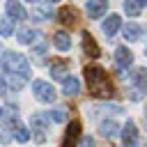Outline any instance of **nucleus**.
Returning <instances> with one entry per match:
<instances>
[{"label": "nucleus", "mask_w": 147, "mask_h": 147, "mask_svg": "<svg viewBox=\"0 0 147 147\" xmlns=\"http://www.w3.org/2000/svg\"><path fill=\"white\" fill-rule=\"evenodd\" d=\"M119 25H122V18H119L117 14H110V18L103 21V32H106L108 37H115V32L119 30Z\"/></svg>", "instance_id": "13"}, {"label": "nucleus", "mask_w": 147, "mask_h": 147, "mask_svg": "<svg viewBox=\"0 0 147 147\" xmlns=\"http://www.w3.org/2000/svg\"><path fill=\"white\" fill-rule=\"evenodd\" d=\"M140 5H142V7H147V0H140Z\"/></svg>", "instance_id": "28"}, {"label": "nucleus", "mask_w": 147, "mask_h": 147, "mask_svg": "<svg viewBox=\"0 0 147 147\" xmlns=\"http://www.w3.org/2000/svg\"><path fill=\"white\" fill-rule=\"evenodd\" d=\"M32 129H34V140L37 142H44L46 140V136H44V129H46V115H41V113H37V115H32Z\"/></svg>", "instance_id": "9"}, {"label": "nucleus", "mask_w": 147, "mask_h": 147, "mask_svg": "<svg viewBox=\"0 0 147 147\" xmlns=\"http://www.w3.org/2000/svg\"><path fill=\"white\" fill-rule=\"evenodd\" d=\"M0 67H2V71H5L7 76H18V78H23V80L30 78V64H28L25 55H21V53H14V51L2 53Z\"/></svg>", "instance_id": "2"}, {"label": "nucleus", "mask_w": 147, "mask_h": 147, "mask_svg": "<svg viewBox=\"0 0 147 147\" xmlns=\"http://www.w3.org/2000/svg\"><path fill=\"white\" fill-rule=\"evenodd\" d=\"M80 147H94V140H92V138H83Z\"/></svg>", "instance_id": "26"}, {"label": "nucleus", "mask_w": 147, "mask_h": 147, "mask_svg": "<svg viewBox=\"0 0 147 147\" xmlns=\"http://www.w3.org/2000/svg\"><path fill=\"white\" fill-rule=\"evenodd\" d=\"M48 2H55V0H48Z\"/></svg>", "instance_id": "31"}, {"label": "nucleus", "mask_w": 147, "mask_h": 147, "mask_svg": "<svg viewBox=\"0 0 147 147\" xmlns=\"http://www.w3.org/2000/svg\"><path fill=\"white\" fill-rule=\"evenodd\" d=\"M57 21L64 25V28H74L78 25V9L71 7V5H64L57 9Z\"/></svg>", "instance_id": "4"}, {"label": "nucleus", "mask_w": 147, "mask_h": 147, "mask_svg": "<svg viewBox=\"0 0 147 147\" xmlns=\"http://www.w3.org/2000/svg\"><path fill=\"white\" fill-rule=\"evenodd\" d=\"M67 71H69V62L67 60H55L51 64V76L55 80H64L67 78Z\"/></svg>", "instance_id": "12"}, {"label": "nucleus", "mask_w": 147, "mask_h": 147, "mask_svg": "<svg viewBox=\"0 0 147 147\" xmlns=\"http://www.w3.org/2000/svg\"><path fill=\"white\" fill-rule=\"evenodd\" d=\"M122 140L124 147H138V129L133 122H126V126L122 129Z\"/></svg>", "instance_id": "8"}, {"label": "nucleus", "mask_w": 147, "mask_h": 147, "mask_svg": "<svg viewBox=\"0 0 147 147\" xmlns=\"http://www.w3.org/2000/svg\"><path fill=\"white\" fill-rule=\"evenodd\" d=\"M85 9H87V16H90V18H99V16L106 14V9H108V0H87Z\"/></svg>", "instance_id": "7"}, {"label": "nucleus", "mask_w": 147, "mask_h": 147, "mask_svg": "<svg viewBox=\"0 0 147 147\" xmlns=\"http://www.w3.org/2000/svg\"><path fill=\"white\" fill-rule=\"evenodd\" d=\"M117 131H119V126H117L115 122H110V119L101 122V136H106V138H115Z\"/></svg>", "instance_id": "20"}, {"label": "nucleus", "mask_w": 147, "mask_h": 147, "mask_svg": "<svg viewBox=\"0 0 147 147\" xmlns=\"http://www.w3.org/2000/svg\"><path fill=\"white\" fill-rule=\"evenodd\" d=\"M83 74H85L87 90H90V94H92L94 99H110V96L115 94V85H113L110 76H108L101 67H96V64H87Z\"/></svg>", "instance_id": "1"}, {"label": "nucleus", "mask_w": 147, "mask_h": 147, "mask_svg": "<svg viewBox=\"0 0 147 147\" xmlns=\"http://www.w3.org/2000/svg\"><path fill=\"white\" fill-rule=\"evenodd\" d=\"M11 138H16L18 142H25V140L30 138V133H28V129H25L21 122H14V124H11Z\"/></svg>", "instance_id": "18"}, {"label": "nucleus", "mask_w": 147, "mask_h": 147, "mask_svg": "<svg viewBox=\"0 0 147 147\" xmlns=\"http://www.w3.org/2000/svg\"><path fill=\"white\" fill-rule=\"evenodd\" d=\"M115 62L119 69H129L133 64V53L126 46H119V48H115Z\"/></svg>", "instance_id": "6"}, {"label": "nucleus", "mask_w": 147, "mask_h": 147, "mask_svg": "<svg viewBox=\"0 0 147 147\" xmlns=\"http://www.w3.org/2000/svg\"><path fill=\"white\" fill-rule=\"evenodd\" d=\"M2 90H5V83H2V78H0V94H2Z\"/></svg>", "instance_id": "27"}, {"label": "nucleus", "mask_w": 147, "mask_h": 147, "mask_svg": "<svg viewBox=\"0 0 147 147\" xmlns=\"http://www.w3.org/2000/svg\"><path fill=\"white\" fill-rule=\"evenodd\" d=\"M14 32V18L7 16V18H0V34L2 37H11Z\"/></svg>", "instance_id": "22"}, {"label": "nucleus", "mask_w": 147, "mask_h": 147, "mask_svg": "<svg viewBox=\"0 0 147 147\" xmlns=\"http://www.w3.org/2000/svg\"><path fill=\"white\" fill-rule=\"evenodd\" d=\"M145 129H147V113H145Z\"/></svg>", "instance_id": "29"}, {"label": "nucleus", "mask_w": 147, "mask_h": 147, "mask_svg": "<svg viewBox=\"0 0 147 147\" xmlns=\"http://www.w3.org/2000/svg\"><path fill=\"white\" fill-rule=\"evenodd\" d=\"M145 53H147V46H145Z\"/></svg>", "instance_id": "33"}, {"label": "nucleus", "mask_w": 147, "mask_h": 147, "mask_svg": "<svg viewBox=\"0 0 147 147\" xmlns=\"http://www.w3.org/2000/svg\"><path fill=\"white\" fill-rule=\"evenodd\" d=\"M83 51H85V55H90V57H99V55H101V48H99V44L92 39L90 32H83Z\"/></svg>", "instance_id": "11"}, {"label": "nucleus", "mask_w": 147, "mask_h": 147, "mask_svg": "<svg viewBox=\"0 0 147 147\" xmlns=\"http://www.w3.org/2000/svg\"><path fill=\"white\" fill-rule=\"evenodd\" d=\"M39 34L34 32V30H30V28H21L18 30V44H34V39H37Z\"/></svg>", "instance_id": "19"}, {"label": "nucleus", "mask_w": 147, "mask_h": 147, "mask_svg": "<svg viewBox=\"0 0 147 147\" xmlns=\"http://www.w3.org/2000/svg\"><path fill=\"white\" fill-rule=\"evenodd\" d=\"M7 14L14 21H25L28 18V11H25L23 5H18V0H7Z\"/></svg>", "instance_id": "10"}, {"label": "nucleus", "mask_w": 147, "mask_h": 147, "mask_svg": "<svg viewBox=\"0 0 147 147\" xmlns=\"http://www.w3.org/2000/svg\"><path fill=\"white\" fill-rule=\"evenodd\" d=\"M62 92H64L67 96H76V94L80 92V83H78L74 76H67V78L62 80Z\"/></svg>", "instance_id": "14"}, {"label": "nucleus", "mask_w": 147, "mask_h": 147, "mask_svg": "<svg viewBox=\"0 0 147 147\" xmlns=\"http://www.w3.org/2000/svg\"><path fill=\"white\" fill-rule=\"evenodd\" d=\"M32 92H34V96H37L39 101H44V103H53V101H55V87H53L51 83H46V80H34V83H32Z\"/></svg>", "instance_id": "3"}, {"label": "nucleus", "mask_w": 147, "mask_h": 147, "mask_svg": "<svg viewBox=\"0 0 147 147\" xmlns=\"http://www.w3.org/2000/svg\"><path fill=\"white\" fill-rule=\"evenodd\" d=\"M78 140H80V122L74 119V122H69V126L64 131L62 147H78Z\"/></svg>", "instance_id": "5"}, {"label": "nucleus", "mask_w": 147, "mask_h": 147, "mask_svg": "<svg viewBox=\"0 0 147 147\" xmlns=\"http://www.w3.org/2000/svg\"><path fill=\"white\" fill-rule=\"evenodd\" d=\"M9 140H11V133H9V129L0 126V145H7Z\"/></svg>", "instance_id": "25"}, {"label": "nucleus", "mask_w": 147, "mask_h": 147, "mask_svg": "<svg viewBox=\"0 0 147 147\" xmlns=\"http://www.w3.org/2000/svg\"><path fill=\"white\" fill-rule=\"evenodd\" d=\"M122 32H124V39H129V41H136V39L142 37V28L138 23H126Z\"/></svg>", "instance_id": "15"}, {"label": "nucleus", "mask_w": 147, "mask_h": 147, "mask_svg": "<svg viewBox=\"0 0 147 147\" xmlns=\"http://www.w3.org/2000/svg\"><path fill=\"white\" fill-rule=\"evenodd\" d=\"M48 18H53V7H51V2L37 5V7H34V21H48Z\"/></svg>", "instance_id": "16"}, {"label": "nucleus", "mask_w": 147, "mask_h": 147, "mask_svg": "<svg viewBox=\"0 0 147 147\" xmlns=\"http://www.w3.org/2000/svg\"><path fill=\"white\" fill-rule=\"evenodd\" d=\"M124 11H126L129 16H138V14L142 11L140 0H124Z\"/></svg>", "instance_id": "21"}, {"label": "nucleus", "mask_w": 147, "mask_h": 147, "mask_svg": "<svg viewBox=\"0 0 147 147\" xmlns=\"http://www.w3.org/2000/svg\"><path fill=\"white\" fill-rule=\"evenodd\" d=\"M0 117H2V108H0Z\"/></svg>", "instance_id": "30"}, {"label": "nucleus", "mask_w": 147, "mask_h": 147, "mask_svg": "<svg viewBox=\"0 0 147 147\" xmlns=\"http://www.w3.org/2000/svg\"><path fill=\"white\" fill-rule=\"evenodd\" d=\"M30 2H37V0H30Z\"/></svg>", "instance_id": "32"}, {"label": "nucleus", "mask_w": 147, "mask_h": 147, "mask_svg": "<svg viewBox=\"0 0 147 147\" xmlns=\"http://www.w3.org/2000/svg\"><path fill=\"white\" fill-rule=\"evenodd\" d=\"M53 44H55V48H57V51H69L71 39H69V34H67V32H55V34H53Z\"/></svg>", "instance_id": "17"}, {"label": "nucleus", "mask_w": 147, "mask_h": 147, "mask_svg": "<svg viewBox=\"0 0 147 147\" xmlns=\"http://www.w3.org/2000/svg\"><path fill=\"white\" fill-rule=\"evenodd\" d=\"M67 115H69V108H67V106H57V108L51 110V119H53V122H64Z\"/></svg>", "instance_id": "23"}, {"label": "nucleus", "mask_w": 147, "mask_h": 147, "mask_svg": "<svg viewBox=\"0 0 147 147\" xmlns=\"http://www.w3.org/2000/svg\"><path fill=\"white\" fill-rule=\"evenodd\" d=\"M131 78H133V83H136V85L145 87V85H147V69H136V71L131 74Z\"/></svg>", "instance_id": "24"}]
</instances>
